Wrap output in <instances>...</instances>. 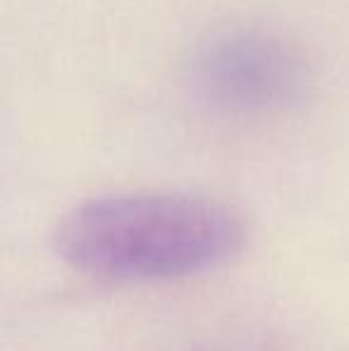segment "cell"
<instances>
[{"label": "cell", "instance_id": "7a4b0ae2", "mask_svg": "<svg viewBox=\"0 0 349 351\" xmlns=\"http://www.w3.org/2000/svg\"><path fill=\"white\" fill-rule=\"evenodd\" d=\"M294 56L263 34H234L215 41L201 58L204 93L225 110L265 112L280 108L299 86Z\"/></svg>", "mask_w": 349, "mask_h": 351}, {"label": "cell", "instance_id": "6da1fadb", "mask_svg": "<svg viewBox=\"0 0 349 351\" xmlns=\"http://www.w3.org/2000/svg\"><path fill=\"white\" fill-rule=\"evenodd\" d=\"M242 217L191 194H120L77 206L56 230V251L86 275L158 282L206 273L244 246Z\"/></svg>", "mask_w": 349, "mask_h": 351}]
</instances>
